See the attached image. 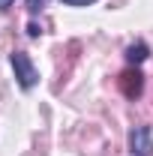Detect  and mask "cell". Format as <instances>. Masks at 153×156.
<instances>
[{"label": "cell", "mask_w": 153, "mask_h": 156, "mask_svg": "<svg viewBox=\"0 0 153 156\" xmlns=\"http://www.w3.org/2000/svg\"><path fill=\"white\" fill-rule=\"evenodd\" d=\"M147 57H150L147 42H132V45L126 48V63H129V66H138V63H144Z\"/></svg>", "instance_id": "4"}, {"label": "cell", "mask_w": 153, "mask_h": 156, "mask_svg": "<svg viewBox=\"0 0 153 156\" xmlns=\"http://www.w3.org/2000/svg\"><path fill=\"white\" fill-rule=\"evenodd\" d=\"M66 6H90V3H96V0H63Z\"/></svg>", "instance_id": "6"}, {"label": "cell", "mask_w": 153, "mask_h": 156, "mask_svg": "<svg viewBox=\"0 0 153 156\" xmlns=\"http://www.w3.org/2000/svg\"><path fill=\"white\" fill-rule=\"evenodd\" d=\"M27 33H30V36H39V33H42V27H39L36 21H33V24H30V27H27Z\"/></svg>", "instance_id": "7"}, {"label": "cell", "mask_w": 153, "mask_h": 156, "mask_svg": "<svg viewBox=\"0 0 153 156\" xmlns=\"http://www.w3.org/2000/svg\"><path fill=\"white\" fill-rule=\"evenodd\" d=\"M129 150L138 156H153V135L150 126H135L129 132Z\"/></svg>", "instance_id": "3"}, {"label": "cell", "mask_w": 153, "mask_h": 156, "mask_svg": "<svg viewBox=\"0 0 153 156\" xmlns=\"http://www.w3.org/2000/svg\"><path fill=\"white\" fill-rule=\"evenodd\" d=\"M117 84H120V93H123L126 99H138L141 93H144V75H141L135 66L123 69L120 78H117Z\"/></svg>", "instance_id": "2"}, {"label": "cell", "mask_w": 153, "mask_h": 156, "mask_svg": "<svg viewBox=\"0 0 153 156\" xmlns=\"http://www.w3.org/2000/svg\"><path fill=\"white\" fill-rule=\"evenodd\" d=\"M9 60H12V69H15V78H18V84L24 87V90H30V87L39 81L33 60L27 57L24 51H12V57H9Z\"/></svg>", "instance_id": "1"}, {"label": "cell", "mask_w": 153, "mask_h": 156, "mask_svg": "<svg viewBox=\"0 0 153 156\" xmlns=\"http://www.w3.org/2000/svg\"><path fill=\"white\" fill-rule=\"evenodd\" d=\"M45 6H48V0H27V9H30L33 15H36L39 9H45Z\"/></svg>", "instance_id": "5"}, {"label": "cell", "mask_w": 153, "mask_h": 156, "mask_svg": "<svg viewBox=\"0 0 153 156\" xmlns=\"http://www.w3.org/2000/svg\"><path fill=\"white\" fill-rule=\"evenodd\" d=\"M12 3H15V0H0V9H9Z\"/></svg>", "instance_id": "8"}]
</instances>
